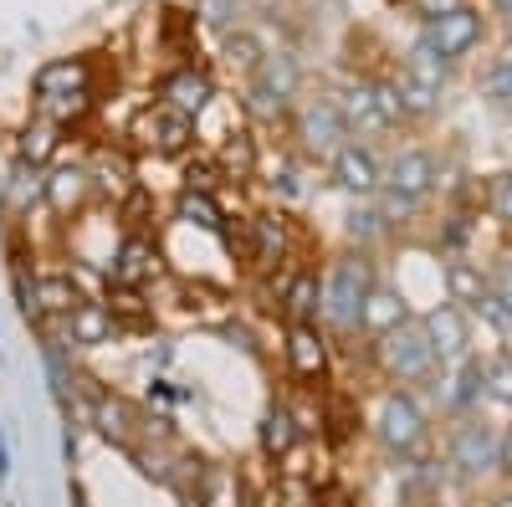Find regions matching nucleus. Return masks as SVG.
Masks as SVG:
<instances>
[{"instance_id":"473e14b6","label":"nucleus","mask_w":512,"mask_h":507,"mask_svg":"<svg viewBox=\"0 0 512 507\" xmlns=\"http://www.w3.org/2000/svg\"><path fill=\"white\" fill-rule=\"evenodd\" d=\"M482 93H487L497 108H512V47L497 52V57L487 62V72H482Z\"/></svg>"},{"instance_id":"6ab92c4d","label":"nucleus","mask_w":512,"mask_h":507,"mask_svg":"<svg viewBox=\"0 0 512 507\" xmlns=\"http://www.w3.org/2000/svg\"><path fill=\"white\" fill-rule=\"evenodd\" d=\"M21 292H26V313L36 323H62V318H72L82 303H88L72 272H36Z\"/></svg>"},{"instance_id":"cd10ccee","label":"nucleus","mask_w":512,"mask_h":507,"mask_svg":"<svg viewBox=\"0 0 512 507\" xmlns=\"http://www.w3.org/2000/svg\"><path fill=\"white\" fill-rule=\"evenodd\" d=\"M441 282H446V298L461 303L466 313H472L482 303V292H487V272L477 262H466V257H446L441 262Z\"/></svg>"},{"instance_id":"7c9ffc66","label":"nucleus","mask_w":512,"mask_h":507,"mask_svg":"<svg viewBox=\"0 0 512 507\" xmlns=\"http://www.w3.org/2000/svg\"><path fill=\"white\" fill-rule=\"evenodd\" d=\"M216 164H221L226 180H251V175H256V144H251V134H231V139L221 144Z\"/></svg>"},{"instance_id":"0eeeda50","label":"nucleus","mask_w":512,"mask_h":507,"mask_svg":"<svg viewBox=\"0 0 512 507\" xmlns=\"http://www.w3.org/2000/svg\"><path fill=\"white\" fill-rule=\"evenodd\" d=\"M297 98H303V62H297L292 52H267L262 67L246 77V113L256 123L292 118Z\"/></svg>"},{"instance_id":"bb28decb","label":"nucleus","mask_w":512,"mask_h":507,"mask_svg":"<svg viewBox=\"0 0 512 507\" xmlns=\"http://www.w3.org/2000/svg\"><path fill=\"white\" fill-rule=\"evenodd\" d=\"M410 318V303H405V292L395 287V282H374V292H369V303H364V338H379V333H390L395 323H405Z\"/></svg>"},{"instance_id":"6e6552de","label":"nucleus","mask_w":512,"mask_h":507,"mask_svg":"<svg viewBox=\"0 0 512 507\" xmlns=\"http://www.w3.org/2000/svg\"><path fill=\"white\" fill-rule=\"evenodd\" d=\"M338 108H344V123H349V134L354 139H379V134H395L405 118L400 108V88H395V77L390 82H354V88L338 93Z\"/></svg>"},{"instance_id":"4c0bfd02","label":"nucleus","mask_w":512,"mask_h":507,"mask_svg":"<svg viewBox=\"0 0 512 507\" xmlns=\"http://www.w3.org/2000/svg\"><path fill=\"white\" fill-rule=\"evenodd\" d=\"M487 287H492V298H497V303L507 308V318H512V257L487 272Z\"/></svg>"},{"instance_id":"a878e982","label":"nucleus","mask_w":512,"mask_h":507,"mask_svg":"<svg viewBox=\"0 0 512 507\" xmlns=\"http://www.w3.org/2000/svg\"><path fill=\"white\" fill-rule=\"evenodd\" d=\"M175 221L180 226H195V231H210V236H231V226H226V210H221V200H216V190H180L175 195Z\"/></svg>"},{"instance_id":"c85d7f7f","label":"nucleus","mask_w":512,"mask_h":507,"mask_svg":"<svg viewBox=\"0 0 512 507\" xmlns=\"http://www.w3.org/2000/svg\"><path fill=\"white\" fill-rule=\"evenodd\" d=\"M57 154H62V129H57V123H47V118H31L26 129L16 134V159L21 164L47 169Z\"/></svg>"},{"instance_id":"79ce46f5","label":"nucleus","mask_w":512,"mask_h":507,"mask_svg":"<svg viewBox=\"0 0 512 507\" xmlns=\"http://www.w3.org/2000/svg\"><path fill=\"white\" fill-rule=\"evenodd\" d=\"M492 6H497V16H502V21L512 26V0H492Z\"/></svg>"},{"instance_id":"c756f323","label":"nucleus","mask_w":512,"mask_h":507,"mask_svg":"<svg viewBox=\"0 0 512 507\" xmlns=\"http://www.w3.org/2000/svg\"><path fill=\"white\" fill-rule=\"evenodd\" d=\"M6 205L16 210V216H31L36 205H47V169H36V164H21L11 169V180H6Z\"/></svg>"},{"instance_id":"c9c22d12","label":"nucleus","mask_w":512,"mask_h":507,"mask_svg":"<svg viewBox=\"0 0 512 507\" xmlns=\"http://www.w3.org/2000/svg\"><path fill=\"white\" fill-rule=\"evenodd\" d=\"M226 57H231V67H241V72L251 77L256 67H262V57H267V47H262V41H256L251 31H236V36L226 41Z\"/></svg>"},{"instance_id":"5701e85b","label":"nucleus","mask_w":512,"mask_h":507,"mask_svg":"<svg viewBox=\"0 0 512 507\" xmlns=\"http://www.w3.org/2000/svg\"><path fill=\"white\" fill-rule=\"evenodd\" d=\"M52 333H62L72 349H103V344H113V333H118V318H113V308L108 303H82L72 318H62V323H47Z\"/></svg>"},{"instance_id":"423d86ee","label":"nucleus","mask_w":512,"mask_h":507,"mask_svg":"<svg viewBox=\"0 0 512 507\" xmlns=\"http://www.w3.org/2000/svg\"><path fill=\"white\" fill-rule=\"evenodd\" d=\"M395 88H400V108L410 123H425V118H436L441 103H446V88H451V62L431 47V41H415L400 77H395Z\"/></svg>"},{"instance_id":"4468645a","label":"nucleus","mask_w":512,"mask_h":507,"mask_svg":"<svg viewBox=\"0 0 512 507\" xmlns=\"http://www.w3.org/2000/svg\"><path fill=\"white\" fill-rule=\"evenodd\" d=\"M420 318H425V333H431V349H436L441 369H456V364H466L477 354L472 349V313H466L461 303L441 298L436 308H425Z\"/></svg>"},{"instance_id":"aec40b11","label":"nucleus","mask_w":512,"mask_h":507,"mask_svg":"<svg viewBox=\"0 0 512 507\" xmlns=\"http://www.w3.org/2000/svg\"><path fill=\"white\" fill-rule=\"evenodd\" d=\"M159 103L185 113L190 123H200L210 113V103H216V77H210L205 67H195V62H185V67L159 77Z\"/></svg>"},{"instance_id":"7ed1b4c3","label":"nucleus","mask_w":512,"mask_h":507,"mask_svg":"<svg viewBox=\"0 0 512 507\" xmlns=\"http://www.w3.org/2000/svg\"><path fill=\"white\" fill-rule=\"evenodd\" d=\"M369 436L400 467V461H425L431 456V410L415 390H379L374 410H369Z\"/></svg>"},{"instance_id":"f8f14e48","label":"nucleus","mask_w":512,"mask_h":507,"mask_svg":"<svg viewBox=\"0 0 512 507\" xmlns=\"http://www.w3.org/2000/svg\"><path fill=\"white\" fill-rule=\"evenodd\" d=\"M328 180H333L338 195H349V200H374L384 190V159H379L374 144L349 139L344 149L328 159Z\"/></svg>"},{"instance_id":"20e7f679","label":"nucleus","mask_w":512,"mask_h":507,"mask_svg":"<svg viewBox=\"0 0 512 507\" xmlns=\"http://www.w3.org/2000/svg\"><path fill=\"white\" fill-rule=\"evenodd\" d=\"M497 451H502V426H492V420L477 410V415H461L451 420V431H446V477L456 487H482L497 477Z\"/></svg>"},{"instance_id":"72a5a7b5","label":"nucleus","mask_w":512,"mask_h":507,"mask_svg":"<svg viewBox=\"0 0 512 507\" xmlns=\"http://www.w3.org/2000/svg\"><path fill=\"white\" fill-rule=\"evenodd\" d=\"M374 205L384 210V221H390L395 231H405L410 221H420V210H425V200H410V195H400V190H390V185L374 195Z\"/></svg>"},{"instance_id":"f704fd0d","label":"nucleus","mask_w":512,"mask_h":507,"mask_svg":"<svg viewBox=\"0 0 512 507\" xmlns=\"http://www.w3.org/2000/svg\"><path fill=\"white\" fill-rule=\"evenodd\" d=\"M487 400L502 405V410H512V349H502V354L487 359Z\"/></svg>"},{"instance_id":"ddd939ff","label":"nucleus","mask_w":512,"mask_h":507,"mask_svg":"<svg viewBox=\"0 0 512 507\" xmlns=\"http://www.w3.org/2000/svg\"><path fill=\"white\" fill-rule=\"evenodd\" d=\"M282 354H287L292 379H303V385H323L333 374V338H328L323 323H287L282 328Z\"/></svg>"},{"instance_id":"ea45409f","label":"nucleus","mask_w":512,"mask_h":507,"mask_svg":"<svg viewBox=\"0 0 512 507\" xmlns=\"http://www.w3.org/2000/svg\"><path fill=\"white\" fill-rule=\"evenodd\" d=\"M497 482H512V426H502V451H497Z\"/></svg>"},{"instance_id":"dca6fc26","label":"nucleus","mask_w":512,"mask_h":507,"mask_svg":"<svg viewBox=\"0 0 512 507\" xmlns=\"http://www.w3.org/2000/svg\"><path fill=\"white\" fill-rule=\"evenodd\" d=\"M384 185L410 195V200H431L441 190V159H436V149H425V144L395 149L390 159H384Z\"/></svg>"},{"instance_id":"2f4dec72","label":"nucleus","mask_w":512,"mask_h":507,"mask_svg":"<svg viewBox=\"0 0 512 507\" xmlns=\"http://www.w3.org/2000/svg\"><path fill=\"white\" fill-rule=\"evenodd\" d=\"M93 180L103 195H128L134 190V164H128V154H98L93 159Z\"/></svg>"},{"instance_id":"9d476101","label":"nucleus","mask_w":512,"mask_h":507,"mask_svg":"<svg viewBox=\"0 0 512 507\" xmlns=\"http://www.w3.org/2000/svg\"><path fill=\"white\" fill-rule=\"evenodd\" d=\"M128 139H134V149H144V154H154V159H185L200 134H195V123H190L185 113L164 108V103L154 98V103H144V108L134 113V123H128Z\"/></svg>"},{"instance_id":"a211bd4d","label":"nucleus","mask_w":512,"mask_h":507,"mask_svg":"<svg viewBox=\"0 0 512 507\" xmlns=\"http://www.w3.org/2000/svg\"><path fill=\"white\" fill-rule=\"evenodd\" d=\"M420 36L431 41V47L456 67L461 57H472L477 47H482V36H487V21H482V11L472 6V0H466L461 11H451V16H441V21H425L420 26Z\"/></svg>"},{"instance_id":"f257e3e1","label":"nucleus","mask_w":512,"mask_h":507,"mask_svg":"<svg viewBox=\"0 0 512 507\" xmlns=\"http://www.w3.org/2000/svg\"><path fill=\"white\" fill-rule=\"evenodd\" d=\"M379 282V262L369 251L344 246L338 257L323 267V328L333 344H354L364 338V303Z\"/></svg>"},{"instance_id":"9b49d317","label":"nucleus","mask_w":512,"mask_h":507,"mask_svg":"<svg viewBox=\"0 0 512 507\" xmlns=\"http://www.w3.org/2000/svg\"><path fill=\"white\" fill-rule=\"evenodd\" d=\"M77 385H82V400H88V420H93V431H98L103 441L123 446V451H139V441L149 436L144 410H139L134 400H123V395H113V390L93 385V379H77Z\"/></svg>"},{"instance_id":"f03ea898","label":"nucleus","mask_w":512,"mask_h":507,"mask_svg":"<svg viewBox=\"0 0 512 507\" xmlns=\"http://www.w3.org/2000/svg\"><path fill=\"white\" fill-rule=\"evenodd\" d=\"M369 364L384 374V385H400V390H415V395L431 390L441 379V359L431 349V333H425L420 313H410L390 333L369 338Z\"/></svg>"},{"instance_id":"a19ab883","label":"nucleus","mask_w":512,"mask_h":507,"mask_svg":"<svg viewBox=\"0 0 512 507\" xmlns=\"http://www.w3.org/2000/svg\"><path fill=\"white\" fill-rule=\"evenodd\" d=\"M487 507H512V482H497L492 497H487Z\"/></svg>"},{"instance_id":"b1692460","label":"nucleus","mask_w":512,"mask_h":507,"mask_svg":"<svg viewBox=\"0 0 512 507\" xmlns=\"http://www.w3.org/2000/svg\"><path fill=\"white\" fill-rule=\"evenodd\" d=\"M303 441H308V436H303V426H297V415H292L287 400H277V405L262 410V426H256V451H262L267 461H287Z\"/></svg>"},{"instance_id":"393cba45","label":"nucleus","mask_w":512,"mask_h":507,"mask_svg":"<svg viewBox=\"0 0 512 507\" xmlns=\"http://www.w3.org/2000/svg\"><path fill=\"white\" fill-rule=\"evenodd\" d=\"M390 236H395V226L384 221V210H379L374 200H354V205L344 210V241H349L354 251H369V257H374V251L390 241Z\"/></svg>"},{"instance_id":"412c9836","label":"nucleus","mask_w":512,"mask_h":507,"mask_svg":"<svg viewBox=\"0 0 512 507\" xmlns=\"http://www.w3.org/2000/svg\"><path fill=\"white\" fill-rule=\"evenodd\" d=\"M277 313L282 323H323V267H292L277 282Z\"/></svg>"},{"instance_id":"58836bf2","label":"nucleus","mask_w":512,"mask_h":507,"mask_svg":"<svg viewBox=\"0 0 512 507\" xmlns=\"http://www.w3.org/2000/svg\"><path fill=\"white\" fill-rule=\"evenodd\" d=\"M466 0H410V11L420 16V26L425 21H441V16H451V11H461Z\"/></svg>"},{"instance_id":"f3484780","label":"nucleus","mask_w":512,"mask_h":507,"mask_svg":"<svg viewBox=\"0 0 512 507\" xmlns=\"http://www.w3.org/2000/svg\"><path fill=\"white\" fill-rule=\"evenodd\" d=\"M103 200L98 180H93V164H57L47 169V210L62 221H77Z\"/></svg>"},{"instance_id":"1a4fd4ad","label":"nucleus","mask_w":512,"mask_h":507,"mask_svg":"<svg viewBox=\"0 0 512 507\" xmlns=\"http://www.w3.org/2000/svg\"><path fill=\"white\" fill-rule=\"evenodd\" d=\"M292 139H297V149H303L308 159H323L328 164L354 134H349V123H344L338 98L333 93H318V98H297V108H292Z\"/></svg>"},{"instance_id":"2eb2a0df","label":"nucleus","mask_w":512,"mask_h":507,"mask_svg":"<svg viewBox=\"0 0 512 507\" xmlns=\"http://www.w3.org/2000/svg\"><path fill=\"white\" fill-rule=\"evenodd\" d=\"M159 272H164V257H159V246H154L149 236L128 231V236L113 246V262H108L113 292H144V287L159 282Z\"/></svg>"},{"instance_id":"39448f33","label":"nucleus","mask_w":512,"mask_h":507,"mask_svg":"<svg viewBox=\"0 0 512 507\" xmlns=\"http://www.w3.org/2000/svg\"><path fill=\"white\" fill-rule=\"evenodd\" d=\"M36 118L57 123V129H67V123H82L93 113V67L82 57H62V62H47L36 72V98H31Z\"/></svg>"},{"instance_id":"e433bc0d","label":"nucleus","mask_w":512,"mask_h":507,"mask_svg":"<svg viewBox=\"0 0 512 507\" xmlns=\"http://www.w3.org/2000/svg\"><path fill=\"white\" fill-rule=\"evenodd\" d=\"M487 210L497 216V226H507V231H512V169L492 175V185H487Z\"/></svg>"},{"instance_id":"4be33fe9","label":"nucleus","mask_w":512,"mask_h":507,"mask_svg":"<svg viewBox=\"0 0 512 507\" xmlns=\"http://www.w3.org/2000/svg\"><path fill=\"white\" fill-rule=\"evenodd\" d=\"M246 251H251V267L256 272H277L282 262H292V221L267 210V216H251L246 221Z\"/></svg>"}]
</instances>
